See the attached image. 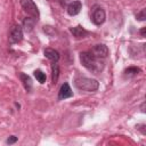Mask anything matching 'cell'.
Wrapping results in <instances>:
<instances>
[{
    "label": "cell",
    "instance_id": "4",
    "mask_svg": "<svg viewBox=\"0 0 146 146\" xmlns=\"http://www.w3.org/2000/svg\"><path fill=\"white\" fill-rule=\"evenodd\" d=\"M106 15H105V10L102 7L96 6L92 10V15H91V21L95 25H102L105 22Z\"/></svg>",
    "mask_w": 146,
    "mask_h": 146
},
{
    "label": "cell",
    "instance_id": "14",
    "mask_svg": "<svg viewBox=\"0 0 146 146\" xmlns=\"http://www.w3.org/2000/svg\"><path fill=\"white\" fill-rule=\"evenodd\" d=\"M58 76H59V67H58V65L56 63H54L51 65V80H52V83L57 82Z\"/></svg>",
    "mask_w": 146,
    "mask_h": 146
},
{
    "label": "cell",
    "instance_id": "19",
    "mask_svg": "<svg viewBox=\"0 0 146 146\" xmlns=\"http://www.w3.org/2000/svg\"><path fill=\"white\" fill-rule=\"evenodd\" d=\"M144 108H145V103H143V104H141V112H143V113L145 112V110H144Z\"/></svg>",
    "mask_w": 146,
    "mask_h": 146
},
{
    "label": "cell",
    "instance_id": "13",
    "mask_svg": "<svg viewBox=\"0 0 146 146\" xmlns=\"http://www.w3.org/2000/svg\"><path fill=\"white\" fill-rule=\"evenodd\" d=\"M139 72H140V68H138L136 66H130V67H128V68L124 70V76H127V78H133Z\"/></svg>",
    "mask_w": 146,
    "mask_h": 146
},
{
    "label": "cell",
    "instance_id": "1",
    "mask_svg": "<svg viewBox=\"0 0 146 146\" xmlns=\"http://www.w3.org/2000/svg\"><path fill=\"white\" fill-rule=\"evenodd\" d=\"M80 62L88 71H90L95 74L100 73L105 66L104 62H102L100 58H96L88 51H83L80 54Z\"/></svg>",
    "mask_w": 146,
    "mask_h": 146
},
{
    "label": "cell",
    "instance_id": "3",
    "mask_svg": "<svg viewBox=\"0 0 146 146\" xmlns=\"http://www.w3.org/2000/svg\"><path fill=\"white\" fill-rule=\"evenodd\" d=\"M21 6H22V8L24 9L25 13H27L31 17H33L35 21H38L39 16H40V13H39V9H38L36 5L32 0H21Z\"/></svg>",
    "mask_w": 146,
    "mask_h": 146
},
{
    "label": "cell",
    "instance_id": "10",
    "mask_svg": "<svg viewBox=\"0 0 146 146\" xmlns=\"http://www.w3.org/2000/svg\"><path fill=\"white\" fill-rule=\"evenodd\" d=\"M44 56L50 59L52 63H57L59 60V54L57 50L52 49V48H46L44 49Z\"/></svg>",
    "mask_w": 146,
    "mask_h": 146
},
{
    "label": "cell",
    "instance_id": "7",
    "mask_svg": "<svg viewBox=\"0 0 146 146\" xmlns=\"http://www.w3.org/2000/svg\"><path fill=\"white\" fill-rule=\"evenodd\" d=\"M72 96H73V91H72L70 84L67 82L63 83L60 89H59V92H58V100H63V99L70 98Z\"/></svg>",
    "mask_w": 146,
    "mask_h": 146
},
{
    "label": "cell",
    "instance_id": "18",
    "mask_svg": "<svg viewBox=\"0 0 146 146\" xmlns=\"http://www.w3.org/2000/svg\"><path fill=\"white\" fill-rule=\"evenodd\" d=\"M145 32H146V27H143V29L140 30V35H141V36H145Z\"/></svg>",
    "mask_w": 146,
    "mask_h": 146
},
{
    "label": "cell",
    "instance_id": "12",
    "mask_svg": "<svg viewBox=\"0 0 146 146\" xmlns=\"http://www.w3.org/2000/svg\"><path fill=\"white\" fill-rule=\"evenodd\" d=\"M34 24H35V19L33 17H26L23 21V26L22 27H24V30L26 32H30L34 27Z\"/></svg>",
    "mask_w": 146,
    "mask_h": 146
},
{
    "label": "cell",
    "instance_id": "2",
    "mask_svg": "<svg viewBox=\"0 0 146 146\" xmlns=\"http://www.w3.org/2000/svg\"><path fill=\"white\" fill-rule=\"evenodd\" d=\"M74 84L78 89L83 90V91H96L99 88V82L95 79H90V78H76L74 81Z\"/></svg>",
    "mask_w": 146,
    "mask_h": 146
},
{
    "label": "cell",
    "instance_id": "16",
    "mask_svg": "<svg viewBox=\"0 0 146 146\" xmlns=\"http://www.w3.org/2000/svg\"><path fill=\"white\" fill-rule=\"evenodd\" d=\"M136 17H137V19H139V21H145V18H146V16H145V9H141V10L136 15Z\"/></svg>",
    "mask_w": 146,
    "mask_h": 146
},
{
    "label": "cell",
    "instance_id": "6",
    "mask_svg": "<svg viewBox=\"0 0 146 146\" xmlns=\"http://www.w3.org/2000/svg\"><path fill=\"white\" fill-rule=\"evenodd\" d=\"M90 54L96 58H106L108 55V48L105 44H96L91 49Z\"/></svg>",
    "mask_w": 146,
    "mask_h": 146
},
{
    "label": "cell",
    "instance_id": "8",
    "mask_svg": "<svg viewBox=\"0 0 146 146\" xmlns=\"http://www.w3.org/2000/svg\"><path fill=\"white\" fill-rule=\"evenodd\" d=\"M82 9V3L81 1L79 0H75V1H72L68 6H67V14L71 15V16H75L78 15Z\"/></svg>",
    "mask_w": 146,
    "mask_h": 146
},
{
    "label": "cell",
    "instance_id": "17",
    "mask_svg": "<svg viewBox=\"0 0 146 146\" xmlns=\"http://www.w3.org/2000/svg\"><path fill=\"white\" fill-rule=\"evenodd\" d=\"M16 141H17V137H15V136H10V137L6 140V143L9 144V145H10V144H14V143H16Z\"/></svg>",
    "mask_w": 146,
    "mask_h": 146
},
{
    "label": "cell",
    "instance_id": "9",
    "mask_svg": "<svg viewBox=\"0 0 146 146\" xmlns=\"http://www.w3.org/2000/svg\"><path fill=\"white\" fill-rule=\"evenodd\" d=\"M70 31H71V33L73 34V36H75L76 39L86 38V36L89 34V32H88L87 30H84V29H83L82 26H80V25L74 26V27H71Z\"/></svg>",
    "mask_w": 146,
    "mask_h": 146
},
{
    "label": "cell",
    "instance_id": "5",
    "mask_svg": "<svg viewBox=\"0 0 146 146\" xmlns=\"http://www.w3.org/2000/svg\"><path fill=\"white\" fill-rule=\"evenodd\" d=\"M10 42L11 43H17L21 42L23 39V29L19 25H14L10 30Z\"/></svg>",
    "mask_w": 146,
    "mask_h": 146
},
{
    "label": "cell",
    "instance_id": "11",
    "mask_svg": "<svg viewBox=\"0 0 146 146\" xmlns=\"http://www.w3.org/2000/svg\"><path fill=\"white\" fill-rule=\"evenodd\" d=\"M19 79L23 82V86L26 89V91H30L31 88H32V80H31V78L29 75L24 74V73H19Z\"/></svg>",
    "mask_w": 146,
    "mask_h": 146
},
{
    "label": "cell",
    "instance_id": "15",
    "mask_svg": "<svg viewBox=\"0 0 146 146\" xmlns=\"http://www.w3.org/2000/svg\"><path fill=\"white\" fill-rule=\"evenodd\" d=\"M34 76H35V79H36L40 83H44V82H46L47 76H46V74H44L41 70H35V71H34Z\"/></svg>",
    "mask_w": 146,
    "mask_h": 146
}]
</instances>
